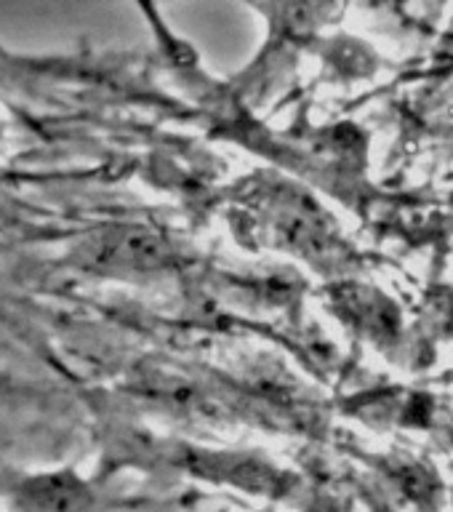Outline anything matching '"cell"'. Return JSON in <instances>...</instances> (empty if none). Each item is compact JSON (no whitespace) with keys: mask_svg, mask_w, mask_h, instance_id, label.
I'll return each instance as SVG.
<instances>
[{"mask_svg":"<svg viewBox=\"0 0 453 512\" xmlns=\"http://www.w3.org/2000/svg\"><path fill=\"white\" fill-rule=\"evenodd\" d=\"M0 502L6 512H112L102 491L70 467L3 472Z\"/></svg>","mask_w":453,"mask_h":512,"instance_id":"obj_1","label":"cell"}]
</instances>
